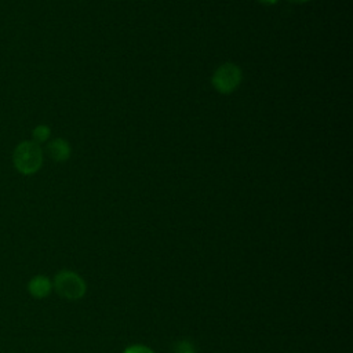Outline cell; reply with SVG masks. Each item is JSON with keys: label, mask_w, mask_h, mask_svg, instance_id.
Returning <instances> with one entry per match:
<instances>
[{"label": "cell", "mask_w": 353, "mask_h": 353, "mask_svg": "<svg viewBox=\"0 0 353 353\" xmlns=\"http://www.w3.org/2000/svg\"><path fill=\"white\" fill-rule=\"evenodd\" d=\"M47 154L57 163H63L69 160L72 154L70 143L63 138H54L47 143Z\"/></svg>", "instance_id": "obj_4"}, {"label": "cell", "mask_w": 353, "mask_h": 353, "mask_svg": "<svg viewBox=\"0 0 353 353\" xmlns=\"http://www.w3.org/2000/svg\"><path fill=\"white\" fill-rule=\"evenodd\" d=\"M52 288L57 294L68 301H76L84 296L85 283L84 280L72 270H61L55 274Z\"/></svg>", "instance_id": "obj_2"}, {"label": "cell", "mask_w": 353, "mask_h": 353, "mask_svg": "<svg viewBox=\"0 0 353 353\" xmlns=\"http://www.w3.org/2000/svg\"><path fill=\"white\" fill-rule=\"evenodd\" d=\"M124 353H154L152 349L143 345H132L124 350Z\"/></svg>", "instance_id": "obj_7"}, {"label": "cell", "mask_w": 353, "mask_h": 353, "mask_svg": "<svg viewBox=\"0 0 353 353\" xmlns=\"http://www.w3.org/2000/svg\"><path fill=\"white\" fill-rule=\"evenodd\" d=\"M44 161V152L34 141L19 142L12 152V165L21 175H33L40 171Z\"/></svg>", "instance_id": "obj_1"}, {"label": "cell", "mask_w": 353, "mask_h": 353, "mask_svg": "<svg viewBox=\"0 0 353 353\" xmlns=\"http://www.w3.org/2000/svg\"><path fill=\"white\" fill-rule=\"evenodd\" d=\"M183 353H194V352H183Z\"/></svg>", "instance_id": "obj_10"}, {"label": "cell", "mask_w": 353, "mask_h": 353, "mask_svg": "<svg viewBox=\"0 0 353 353\" xmlns=\"http://www.w3.org/2000/svg\"><path fill=\"white\" fill-rule=\"evenodd\" d=\"M258 1L265 6H272V4H276L279 0H258Z\"/></svg>", "instance_id": "obj_8"}, {"label": "cell", "mask_w": 353, "mask_h": 353, "mask_svg": "<svg viewBox=\"0 0 353 353\" xmlns=\"http://www.w3.org/2000/svg\"><path fill=\"white\" fill-rule=\"evenodd\" d=\"M50 135H51L50 127H48L47 124H39V125H36V127L33 128V131H32V141H34L36 143L41 145V143H44V142L48 141Z\"/></svg>", "instance_id": "obj_6"}, {"label": "cell", "mask_w": 353, "mask_h": 353, "mask_svg": "<svg viewBox=\"0 0 353 353\" xmlns=\"http://www.w3.org/2000/svg\"><path fill=\"white\" fill-rule=\"evenodd\" d=\"M291 3H295V4H302V3H306L309 0H290Z\"/></svg>", "instance_id": "obj_9"}, {"label": "cell", "mask_w": 353, "mask_h": 353, "mask_svg": "<svg viewBox=\"0 0 353 353\" xmlns=\"http://www.w3.org/2000/svg\"><path fill=\"white\" fill-rule=\"evenodd\" d=\"M241 79V69L233 62H226L216 68V70L212 74L211 83L218 92L228 95L232 94L240 85Z\"/></svg>", "instance_id": "obj_3"}, {"label": "cell", "mask_w": 353, "mask_h": 353, "mask_svg": "<svg viewBox=\"0 0 353 353\" xmlns=\"http://www.w3.org/2000/svg\"><path fill=\"white\" fill-rule=\"evenodd\" d=\"M52 290V283L48 277L43 276V274H37L34 277H32L28 283V291L32 296L41 299L46 298Z\"/></svg>", "instance_id": "obj_5"}]
</instances>
